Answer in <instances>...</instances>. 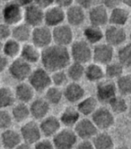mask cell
I'll use <instances>...</instances> for the list:
<instances>
[{
  "label": "cell",
  "instance_id": "30",
  "mask_svg": "<svg viewBox=\"0 0 131 149\" xmlns=\"http://www.w3.org/2000/svg\"><path fill=\"white\" fill-rule=\"evenodd\" d=\"M11 116L13 120L16 123H23L28 120L31 117L29 104L15 102V104L11 107Z\"/></svg>",
  "mask_w": 131,
  "mask_h": 149
},
{
  "label": "cell",
  "instance_id": "48",
  "mask_svg": "<svg viewBox=\"0 0 131 149\" xmlns=\"http://www.w3.org/2000/svg\"><path fill=\"white\" fill-rule=\"evenodd\" d=\"M10 60L0 52V73L6 72L8 68Z\"/></svg>",
  "mask_w": 131,
  "mask_h": 149
},
{
  "label": "cell",
  "instance_id": "18",
  "mask_svg": "<svg viewBox=\"0 0 131 149\" xmlns=\"http://www.w3.org/2000/svg\"><path fill=\"white\" fill-rule=\"evenodd\" d=\"M39 126L42 137L47 139H52V137L62 128L58 117L52 114H49L39 121Z\"/></svg>",
  "mask_w": 131,
  "mask_h": 149
},
{
  "label": "cell",
  "instance_id": "32",
  "mask_svg": "<svg viewBox=\"0 0 131 149\" xmlns=\"http://www.w3.org/2000/svg\"><path fill=\"white\" fill-rule=\"evenodd\" d=\"M91 141L94 149H113L115 147L114 139L107 131H98Z\"/></svg>",
  "mask_w": 131,
  "mask_h": 149
},
{
  "label": "cell",
  "instance_id": "16",
  "mask_svg": "<svg viewBox=\"0 0 131 149\" xmlns=\"http://www.w3.org/2000/svg\"><path fill=\"white\" fill-rule=\"evenodd\" d=\"M44 10L35 4H32L23 8V22L29 25L31 28L43 24Z\"/></svg>",
  "mask_w": 131,
  "mask_h": 149
},
{
  "label": "cell",
  "instance_id": "20",
  "mask_svg": "<svg viewBox=\"0 0 131 149\" xmlns=\"http://www.w3.org/2000/svg\"><path fill=\"white\" fill-rule=\"evenodd\" d=\"M90 24L102 28L109 22V10L101 4L94 5L88 10Z\"/></svg>",
  "mask_w": 131,
  "mask_h": 149
},
{
  "label": "cell",
  "instance_id": "11",
  "mask_svg": "<svg viewBox=\"0 0 131 149\" xmlns=\"http://www.w3.org/2000/svg\"><path fill=\"white\" fill-rule=\"evenodd\" d=\"M103 40L114 48L127 43V34L124 27L110 25L105 29V31H103Z\"/></svg>",
  "mask_w": 131,
  "mask_h": 149
},
{
  "label": "cell",
  "instance_id": "45",
  "mask_svg": "<svg viewBox=\"0 0 131 149\" xmlns=\"http://www.w3.org/2000/svg\"><path fill=\"white\" fill-rule=\"evenodd\" d=\"M100 4L109 11L121 6V0H100Z\"/></svg>",
  "mask_w": 131,
  "mask_h": 149
},
{
  "label": "cell",
  "instance_id": "24",
  "mask_svg": "<svg viewBox=\"0 0 131 149\" xmlns=\"http://www.w3.org/2000/svg\"><path fill=\"white\" fill-rule=\"evenodd\" d=\"M42 50L34 46L32 42L22 44V48L19 57L31 65L38 63L41 61Z\"/></svg>",
  "mask_w": 131,
  "mask_h": 149
},
{
  "label": "cell",
  "instance_id": "29",
  "mask_svg": "<svg viewBox=\"0 0 131 149\" xmlns=\"http://www.w3.org/2000/svg\"><path fill=\"white\" fill-rule=\"evenodd\" d=\"M32 28H31L29 25L22 22L12 27L11 38L15 39L16 41H18L21 44L30 42L31 36H32Z\"/></svg>",
  "mask_w": 131,
  "mask_h": 149
},
{
  "label": "cell",
  "instance_id": "13",
  "mask_svg": "<svg viewBox=\"0 0 131 149\" xmlns=\"http://www.w3.org/2000/svg\"><path fill=\"white\" fill-rule=\"evenodd\" d=\"M73 130L78 139L81 140H91L99 131L89 117H81L73 127Z\"/></svg>",
  "mask_w": 131,
  "mask_h": 149
},
{
  "label": "cell",
  "instance_id": "41",
  "mask_svg": "<svg viewBox=\"0 0 131 149\" xmlns=\"http://www.w3.org/2000/svg\"><path fill=\"white\" fill-rule=\"evenodd\" d=\"M50 79H51V85L59 88H63L69 82V79L65 70H59V71L50 72Z\"/></svg>",
  "mask_w": 131,
  "mask_h": 149
},
{
  "label": "cell",
  "instance_id": "17",
  "mask_svg": "<svg viewBox=\"0 0 131 149\" xmlns=\"http://www.w3.org/2000/svg\"><path fill=\"white\" fill-rule=\"evenodd\" d=\"M66 21L65 9L53 5L44 10V21L43 24L52 29L57 27Z\"/></svg>",
  "mask_w": 131,
  "mask_h": 149
},
{
  "label": "cell",
  "instance_id": "22",
  "mask_svg": "<svg viewBox=\"0 0 131 149\" xmlns=\"http://www.w3.org/2000/svg\"><path fill=\"white\" fill-rule=\"evenodd\" d=\"M22 142L20 132L12 127L0 132V146L6 149H15Z\"/></svg>",
  "mask_w": 131,
  "mask_h": 149
},
{
  "label": "cell",
  "instance_id": "23",
  "mask_svg": "<svg viewBox=\"0 0 131 149\" xmlns=\"http://www.w3.org/2000/svg\"><path fill=\"white\" fill-rule=\"evenodd\" d=\"M13 91H14L15 97L17 102L27 104H29L31 101L35 97L36 93L27 81L18 82V84Z\"/></svg>",
  "mask_w": 131,
  "mask_h": 149
},
{
  "label": "cell",
  "instance_id": "57",
  "mask_svg": "<svg viewBox=\"0 0 131 149\" xmlns=\"http://www.w3.org/2000/svg\"><path fill=\"white\" fill-rule=\"evenodd\" d=\"M0 149H6V148H4V147H2V146H0Z\"/></svg>",
  "mask_w": 131,
  "mask_h": 149
},
{
  "label": "cell",
  "instance_id": "38",
  "mask_svg": "<svg viewBox=\"0 0 131 149\" xmlns=\"http://www.w3.org/2000/svg\"><path fill=\"white\" fill-rule=\"evenodd\" d=\"M124 70L125 68L118 61H111L104 66V74L106 79L116 80L125 73Z\"/></svg>",
  "mask_w": 131,
  "mask_h": 149
},
{
  "label": "cell",
  "instance_id": "46",
  "mask_svg": "<svg viewBox=\"0 0 131 149\" xmlns=\"http://www.w3.org/2000/svg\"><path fill=\"white\" fill-rule=\"evenodd\" d=\"M75 4L86 11L95 5V0H75Z\"/></svg>",
  "mask_w": 131,
  "mask_h": 149
},
{
  "label": "cell",
  "instance_id": "25",
  "mask_svg": "<svg viewBox=\"0 0 131 149\" xmlns=\"http://www.w3.org/2000/svg\"><path fill=\"white\" fill-rule=\"evenodd\" d=\"M130 13L128 8L124 6H118L109 11V22L110 25L124 27L129 21Z\"/></svg>",
  "mask_w": 131,
  "mask_h": 149
},
{
  "label": "cell",
  "instance_id": "15",
  "mask_svg": "<svg viewBox=\"0 0 131 149\" xmlns=\"http://www.w3.org/2000/svg\"><path fill=\"white\" fill-rule=\"evenodd\" d=\"M63 98L69 104H76L85 97V88L80 82H69L63 87Z\"/></svg>",
  "mask_w": 131,
  "mask_h": 149
},
{
  "label": "cell",
  "instance_id": "50",
  "mask_svg": "<svg viewBox=\"0 0 131 149\" xmlns=\"http://www.w3.org/2000/svg\"><path fill=\"white\" fill-rule=\"evenodd\" d=\"M74 4H75V0H54V5L63 9H67L68 7L71 6Z\"/></svg>",
  "mask_w": 131,
  "mask_h": 149
},
{
  "label": "cell",
  "instance_id": "21",
  "mask_svg": "<svg viewBox=\"0 0 131 149\" xmlns=\"http://www.w3.org/2000/svg\"><path fill=\"white\" fill-rule=\"evenodd\" d=\"M66 13V21L68 22L69 26L73 27H80L83 25L86 20V13L85 10L76 6L75 4L65 9Z\"/></svg>",
  "mask_w": 131,
  "mask_h": 149
},
{
  "label": "cell",
  "instance_id": "51",
  "mask_svg": "<svg viewBox=\"0 0 131 149\" xmlns=\"http://www.w3.org/2000/svg\"><path fill=\"white\" fill-rule=\"evenodd\" d=\"M12 1H14L15 4H17L21 7L24 8L26 6H28L32 5V4H33L34 0H12Z\"/></svg>",
  "mask_w": 131,
  "mask_h": 149
},
{
  "label": "cell",
  "instance_id": "36",
  "mask_svg": "<svg viewBox=\"0 0 131 149\" xmlns=\"http://www.w3.org/2000/svg\"><path fill=\"white\" fill-rule=\"evenodd\" d=\"M44 98L50 105H58L63 99L62 88L51 85L44 91Z\"/></svg>",
  "mask_w": 131,
  "mask_h": 149
},
{
  "label": "cell",
  "instance_id": "12",
  "mask_svg": "<svg viewBox=\"0 0 131 149\" xmlns=\"http://www.w3.org/2000/svg\"><path fill=\"white\" fill-rule=\"evenodd\" d=\"M30 42H32L41 50L49 47L52 44L51 29L44 24L32 28Z\"/></svg>",
  "mask_w": 131,
  "mask_h": 149
},
{
  "label": "cell",
  "instance_id": "14",
  "mask_svg": "<svg viewBox=\"0 0 131 149\" xmlns=\"http://www.w3.org/2000/svg\"><path fill=\"white\" fill-rule=\"evenodd\" d=\"M2 17L5 23L13 27L23 21V8L14 1L7 2L2 10Z\"/></svg>",
  "mask_w": 131,
  "mask_h": 149
},
{
  "label": "cell",
  "instance_id": "33",
  "mask_svg": "<svg viewBox=\"0 0 131 149\" xmlns=\"http://www.w3.org/2000/svg\"><path fill=\"white\" fill-rule=\"evenodd\" d=\"M21 48H22V44L16 41L15 39L10 38L3 42L1 53L9 60H13L19 57Z\"/></svg>",
  "mask_w": 131,
  "mask_h": 149
},
{
  "label": "cell",
  "instance_id": "52",
  "mask_svg": "<svg viewBox=\"0 0 131 149\" xmlns=\"http://www.w3.org/2000/svg\"><path fill=\"white\" fill-rule=\"evenodd\" d=\"M15 149H33V146L32 145H29L27 143L22 142L20 145H18Z\"/></svg>",
  "mask_w": 131,
  "mask_h": 149
},
{
  "label": "cell",
  "instance_id": "19",
  "mask_svg": "<svg viewBox=\"0 0 131 149\" xmlns=\"http://www.w3.org/2000/svg\"><path fill=\"white\" fill-rule=\"evenodd\" d=\"M30 114L35 120H41L50 113L51 105L44 97H34L29 104Z\"/></svg>",
  "mask_w": 131,
  "mask_h": 149
},
{
  "label": "cell",
  "instance_id": "27",
  "mask_svg": "<svg viewBox=\"0 0 131 149\" xmlns=\"http://www.w3.org/2000/svg\"><path fill=\"white\" fill-rule=\"evenodd\" d=\"M80 118L81 115L79 112L77 111L76 107H74L72 105L66 107L61 112L58 117L62 126H64L65 128H71V129H73V127L80 120Z\"/></svg>",
  "mask_w": 131,
  "mask_h": 149
},
{
  "label": "cell",
  "instance_id": "28",
  "mask_svg": "<svg viewBox=\"0 0 131 149\" xmlns=\"http://www.w3.org/2000/svg\"><path fill=\"white\" fill-rule=\"evenodd\" d=\"M100 105L97 98L94 96L85 97L76 104V109L81 116L90 117Z\"/></svg>",
  "mask_w": 131,
  "mask_h": 149
},
{
  "label": "cell",
  "instance_id": "26",
  "mask_svg": "<svg viewBox=\"0 0 131 149\" xmlns=\"http://www.w3.org/2000/svg\"><path fill=\"white\" fill-rule=\"evenodd\" d=\"M85 79L91 83H98L99 81L105 79L104 66L94 62L86 63L85 65Z\"/></svg>",
  "mask_w": 131,
  "mask_h": 149
},
{
  "label": "cell",
  "instance_id": "35",
  "mask_svg": "<svg viewBox=\"0 0 131 149\" xmlns=\"http://www.w3.org/2000/svg\"><path fill=\"white\" fill-rule=\"evenodd\" d=\"M110 110L114 113V115H120L128 110V103L125 97L118 94L108 104Z\"/></svg>",
  "mask_w": 131,
  "mask_h": 149
},
{
  "label": "cell",
  "instance_id": "44",
  "mask_svg": "<svg viewBox=\"0 0 131 149\" xmlns=\"http://www.w3.org/2000/svg\"><path fill=\"white\" fill-rule=\"evenodd\" d=\"M12 33V27L8 24L3 22L0 23V40L2 42L6 41V39L11 38Z\"/></svg>",
  "mask_w": 131,
  "mask_h": 149
},
{
  "label": "cell",
  "instance_id": "55",
  "mask_svg": "<svg viewBox=\"0 0 131 149\" xmlns=\"http://www.w3.org/2000/svg\"><path fill=\"white\" fill-rule=\"evenodd\" d=\"M2 44H3V42L0 40V52H1V49H2Z\"/></svg>",
  "mask_w": 131,
  "mask_h": 149
},
{
  "label": "cell",
  "instance_id": "34",
  "mask_svg": "<svg viewBox=\"0 0 131 149\" xmlns=\"http://www.w3.org/2000/svg\"><path fill=\"white\" fill-rule=\"evenodd\" d=\"M85 65L79 63L70 62V63L65 69L67 72L68 78L69 81H74V82H80V81L85 78Z\"/></svg>",
  "mask_w": 131,
  "mask_h": 149
},
{
  "label": "cell",
  "instance_id": "40",
  "mask_svg": "<svg viewBox=\"0 0 131 149\" xmlns=\"http://www.w3.org/2000/svg\"><path fill=\"white\" fill-rule=\"evenodd\" d=\"M117 61L119 62L124 68H129L131 65V45L129 43H125L124 45L119 47L117 53Z\"/></svg>",
  "mask_w": 131,
  "mask_h": 149
},
{
  "label": "cell",
  "instance_id": "43",
  "mask_svg": "<svg viewBox=\"0 0 131 149\" xmlns=\"http://www.w3.org/2000/svg\"><path fill=\"white\" fill-rule=\"evenodd\" d=\"M33 149H55V146L50 139H41L38 140L33 146Z\"/></svg>",
  "mask_w": 131,
  "mask_h": 149
},
{
  "label": "cell",
  "instance_id": "10",
  "mask_svg": "<svg viewBox=\"0 0 131 149\" xmlns=\"http://www.w3.org/2000/svg\"><path fill=\"white\" fill-rule=\"evenodd\" d=\"M52 43L68 47L74 41V31L71 26L62 23L51 29Z\"/></svg>",
  "mask_w": 131,
  "mask_h": 149
},
{
  "label": "cell",
  "instance_id": "31",
  "mask_svg": "<svg viewBox=\"0 0 131 149\" xmlns=\"http://www.w3.org/2000/svg\"><path fill=\"white\" fill-rule=\"evenodd\" d=\"M83 35H84V39L91 46H94L98 43L102 42L104 38L102 28H100V27L92 24L86 26L84 29Z\"/></svg>",
  "mask_w": 131,
  "mask_h": 149
},
{
  "label": "cell",
  "instance_id": "49",
  "mask_svg": "<svg viewBox=\"0 0 131 149\" xmlns=\"http://www.w3.org/2000/svg\"><path fill=\"white\" fill-rule=\"evenodd\" d=\"M33 4L45 10L48 7L54 5V0H34Z\"/></svg>",
  "mask_w": 131,
  "mask_h": 149
},
{
  "label": "cell",
  "instance_id": "42",
  "mask_svg": "<svg viewBox=\"0 0 131 149\" xmlns=\"http://www.w3.org/2000/svg\"><path fill=\"white\" fill-rule=\"evenodd\" d=\"M13 118L11 113L7 109H0V130H4L12 127Z\"/></svg>",
  "mask_w": 131,
  "mask_h": 149
},
{
  "label": "cell",
  "instance_id": "39",
  "mask_svg": "<svg viewBox=\"0 0 131 149\" xmlns=\"http://www.w3.org/2000/svg\"><path fill=\"white\" fill-rule=\"evenodd\" d=\"M16 102L14 91L10 88L0 87V109H8Z\"/></svg>",
  "mask_w": 131,
  "mask_h": 149
},
{
  "label": "cell",
  "instance_id": "54",
  "mask_svg": "<svg viewBox=\"0 0 131 149\" xmlns=\"http://www.w3.org/2000/svg\"><path fill=\"white\" fill-rule=\"evenodd\" d=\"M113 149H129V147L127 146H115Z\"/></svg>",
  "mask_w": 131,
  "mask_h": 149
},
{
  "label": "cell",
  "instance_id": "47",
  "mask_svg": "<svg viewBox=\"0 0 131 149\" xmlns=\"http://www.w3.org/2000/svg\"><path fill=\"white\" fill-rule=\"evenodd\" d=\"M74 149H94L91 140H81L77 142Z\"/></svg>",
  "mask_w": 131,
  "mask_h": 149
},
{
  "label": "cell",
  "instance_id": "4",
  "mask_svg": "<svg viewBox=\"0 0 131 149\" xmlns=\"http://www.w3.org/2000/svg\"><path fill=\"white\" fill-rule=\"evenodd\" d=\"M27 82L32 86L35 92H44L49 87L51 86L50 72L45 70L43 67L32 69L27 79Z\"/></svg>",
  "mask_w": 131,
  "mask_h": 149
},
{
  "label": "cell",
  "instance_id": "3",
  "mask_svg": "<svg viewBox=\"0 0 131 149\" xmlns=\"http://www.w3.org/2000/svg\"><path fill=\"white\" fill-rule=\"evenodd\" d=\"M90 117L99 131H108L115 124L114 113L105 105H99Z\"/></svg>",
  "mask_w": 131,
  "mask_h": 149
},
{
  "label": "cell",
  "instance_id": "9",
  "mask_svg": "<svg viewBox=\"0 0 131 149\" xmlns=\"http://www.w3.org/2000/svg\"><path fill=\"white\" fill-rule=\"evenodd\" d=\"M96 96L98 102L103 104H108L110 101L118 95L115 81L103 79L102 80L96 83Z\"/></svg>",
  "mask_w": 131,
  "mask_h": 149
},
{
  "label": "cell",
  "instance_id": "56",
  "mask_svg": "<svg viewBox=\"0 0 131 149\" xmlns=\"http://www.w3.org/2000/svg\"><path fill=\"white\" fill-rule=\"evenodd\" d=\"M0 1H3V2H10V1H12V0H0Z\"/></svg>",
  "mask_w": 131,
  "mask_h": 149
},
{
  "label": "cell",
  "instance_id": "6",
  "mask_svg": "<svg viewBox=\"0 0 131 149\" xmlns=\"http://www.w3.org/2000/svg\"><path fill=\"white\" fill-rule=\"evenodd\" d=\"M7 71L13 79L18 82H22V81L27 80L32 71V67L30 63H26L22 58L17 57L9 63Z\"/></svg>",
  "mask_w": 131,
  "mask_h": 149
},
{
  "label": "cell",
  "instance_id": "8",
  "mask_svg": "<svg viewBox=\"0 0 131 149\" xmlns=\"http://www.w3.org/2000/svg\"><path fill=\"white\" fill-rule=\"evenodd\" d=\"M19 132L23 142L32 146L42 138L39 123L35 120H28L22 123Z\"/></svg>",
  "mask_w": 131,
  "mask_h": 149
},
{
  "label": "cell",
  "instance_id": "7",
  "mask_svg": "<svg viewBox=\"0 0 131 149\" xmlns=\"http://www.w3.org/2000/svg\"><path fill=\"white\" fill-rule=\"evenodd\" d=\"M115 56V49L106 42H101L93 46L92 52V61L100 65L105 66L111 61Z\"/></svg>",
  "mask_w": 131,
  "mask_h": 149
},
{
  "label": "cell",
  "instance_id": "1",
  "mask_svg": "<svg viewBox=\"0 0 131 149\" xmlns=\"http://www.w3.org/2000/svg\"><path fill=\"white\" fill-rule=\"evenodd\" d=\"M40 62L49 72L65 70L71 62L68 48L52 43L42 50Z\"/></svg>",
  "mask_w": 131,
  "mask_h": 149
},
{
  "label": "cell",
  "instance_id": "37",
  "mask_svg": "<svg viewBox=\"0 0 131 149\" xmlns=\"http://www.w3.org/2000/svg\"><path fill=\"white\" fill-rule=\"evenodd\" d=\"M114 81L119 95L126 97L131 94V75L129 73L122 74Z\"/></svg>",
  "mask_w": 131,
  "mask_h": 149
},
{
  "label": "cell",
  "instance_id": "53",
  "mask_svg": "<svg viewBox=\"0 0 131 149\" xmlns=\"http://www.w3.org/2000/svg\"><path fill=\"white\" fill-rule=\"evenodd\" d=\"M121 6L124 7L129 8L131 6V0H121Z\"/></svg>",
  "mask_w": 131,
  "mask_h": 149
},
{
  "label": "cell",
  "instance_id": "2",
  "mask_svg": "<svg viewBox=\"0 0 131 149\" xmlns=\"http://www.w3.org/2000/svg\"><path fill=\"white\" fill-rule=\"evenodd\" d=\"M72 62L86 64L92 62L93 47L88 44L85 39H77L73 41L68 49Z\"/></svg>",
  "mask_w": 131,
  "mask_h": 149
},
{
  "label": "cell",
  "instance_id": "5",
  "mask_svg": "<svg viewBox=\"0 0 131 149\" xmlns=\"http://www.w3.org/2000/svg\"><path fill=\"white\" fill-rule=\"evenodd\" d=\"M77 142L78 138L71 128H61L52 137L55 149H74Z\"/></svg>",
  "mask_w": 131,
  "mask_h": 149
}]
</instances>
